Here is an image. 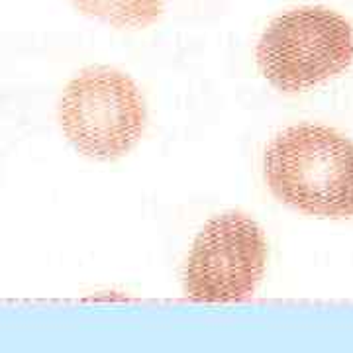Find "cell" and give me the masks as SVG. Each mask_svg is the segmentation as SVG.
Returning a JSON list of instances; mask_svg holds the SVG:
<instances>
[{"label": "cell", "mask_w": 353, "mask_h": 353, "mask_svg": "<svg viewBox=\"0 0 353 353\" xmlns=\"http://www.w3.org/2000/svg\"><path fill=\"white\" fill-rule=\"evenodd\" d=\"M265 181L279 201L322 218L353 216V141L318 124L287 128L265 152Z\"/></svg>", "instance_id": "cell-1"}, {"label": "cell", "mask_w": 353, "mask_h": 353, "mask_svg": "<svg viewBox=\"0 0 353 353\" xmlns=\"http://www.w3.org/2000/svg\"><path fill=\"white\" fill-rule=\"evenodd\" d=\"M353 61V28L322 6L294 8L267 26L257 43L265 79L285 92L312 88Z\"/></svg>", "instance_id": "cell-2"}, {"label": "cell", "mask_w": 353, "mask_h": 353, "mask_svg": "<svg viewBox=\"0 0 353 353\" xmlns=\"http://www.w3.org/2000/svg\"><path fill=\"white\" fill-rule=\"evenodd\" d=\"M59 124L77 152L112 161L126 155L145 128V106L134 81L99 67L77 75L59 102Z\"/></svg>", "instance_id": "cell-3"}, {"label": "cell", "mask_w": 353, "mask_h": 353, "mask_svg": "<svg viewBox=\"0 0 353 353\" xmlns=\"http://www.w3.org/2000/svg\"><path fill=\"white\" fill-rule=\"evenodd\" d=\"M267 241L250 216L228 212L202 228L187 259L183 289L192 301L250 299L263 277Z\"/></svg>", "instance_id": "cell-4"}, {"label": "cell", "mask_w": 353, "mask_h": 353, "mask_svg": "<svg viewBox=\"0 0 353 353\" xmlns=\"http://www.w3.org/2000/svg\"><path fill=\"white\" fill-rule=\"evenodd\" d=\"M79 12L118 28H145L163 14V0H69Z\"/></svg>", "instance_id": "cell-5"}]
</instances>
